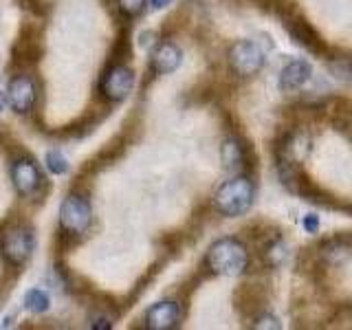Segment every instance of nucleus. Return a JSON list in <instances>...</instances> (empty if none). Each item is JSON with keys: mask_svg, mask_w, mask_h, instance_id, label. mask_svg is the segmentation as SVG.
Listing matches in <instances>:
<instances>
[{"mask_svg": "<svg viewBox=\"0 0 352 330\" xmlns=\"http://www.w3.org/2000/svg\"><path fill=\"white\" fill-rule=\"evenodd\" d=\"M227 62H229L231 73L242 77V80H247V77H253L262 71L267 58H264L262 49L253 40H238L229 47Z\"/></svg>", "mask_w": 352, "mask_h": 330, "instance_id": "5", "label": "nucleus"}, {"mask_svg": "<svg viewBox=\"0 0 352 330\" xmlns=\"http://www.w3.org/2000/svg\"><path fill=\"white\" fill-rule=\"evenodd\" d=\"M253 201H256V185L245 174H238L234 179L225 181L214 194V207L218 214L227 218L245 216Z\"/></svg>", "mask_w": 352, "mask_h": 330, "instance_id": "2", "label": "nucleus"}, {"mask_svg": "<svg viewBox=\"0 0 352 330\" xmlns=\"http://www.w3.org/2000/svg\"><path fill=\"white\" fill-rule=\"evenodd\" d=\"M339 126H341V130H346V132H348V137L352 139V113L346 115L344 119H339Z\"/></svg>", "mask_w": 352, "mask_h": 330, "instance_id": "20", "label": "nucleus"}, {"mask_svg": "<svg viewBox=\"0 0 352 330\" xmlns=\"http://www.w3.org/2000/svg\"><path fill=\"white\" fill-rule=\"evenodd\" d=\"M205 267L212 275L236 278L249 267V251L238 238H220L209 247L205 256Z\"/></svg>", "mask_w": 352, "mask_h": 330, "instance_id": "1", "label": "nucleus"}, {"mask_svg": "<svg viewBox=\"0 0 352 330\" xmlns=\"http://www.w3.org/2000/svg\"><path fill=\"white\" fill-rule=\"evenodd\" d=\"M93 223V209L88 198L80 192H71L60 205V229L66 238H82Z\"/></svg>", "mask_w": 352, "mask_h": 330, "instance_id": "3", "label": "nucleus"}, {"mask_svg": "<svg viewBox=\"0 0 352 330\" xmlns=\"http://www.w3.org/2000/svg\"><path fill=\"white\" fill-rule=\"evenodd\" d=\"M253 328H280V322L273 315H260L256 319V324H253Z\"/></svg>", "mask_w": 352, "mask_h": 330, "instance_id": "17", "label": "nucleus"}, {"mask_svg": "<svg viewBox=\"0 0 352 330\" xmlns=\"http://www.w3.org/2000/svg\"><path fill=\"white\" fill-rule=\"evenodd\" d=\"M117 9L126 18H137L146 9V0H117Z\"/></svg>", "mask_w": 352, "mask_h": 330, "instance_id": "16", "label": "nucleus"}, {"mask_svg": "<svg viewBox=\"0 0 352 330\" xmlns=\"http://www.w3.org/2000/svg\"><path fill=\"white\" fill-rule=\"evenodd\" d=\"M304 229L308 231V234H317V229H319V218L315 214H308L304 218Z\"/></svg>", "mask_w": 352, "mask_h": 330, "instance_id": "18", "label": "nucleus"}, {"mask_svg": "<svg viewBox=\"0 0 352 330\" xmlns=\"http://www.w3.org/2000/svg\"><path fill=\"white\" fill-rule=\"evenodd\" d=\"M44 161H47V168L53 174H66V172H69V163H66L64 154H60L58 150H49L47 157H44Z\"/></svg>", "mask_w": 352, "mask_h": 330, "instance_id": "15", "label": "nucleus"}, {"mask_svg": "<svg viewBox=\"0 0 352 330\" xmlns=\"http://www.w3.org/2000/svg\"><path fill=\"white\" fill-rule=\"evenodd\" d=\"M135 88V71L126 64H113L99 82V93L113 104L124 102Z\"/></svg>", "mask_w": 352, "mask_h": 330, "instance_id": "6", "label": "nucleus"}, {"mask_svg": "<svg viewBox=\"0 0 352 330\" xmlns=\"http://www.w3.org/2000/svg\"><path fill=\"white\" fill-rule=\"evenodd\" d=\"M0 108H3V93H0Z\"/></svg>", "mask_w": 352, "mask_h": 330, "instance_id": "22", "label": "nucleus"}, {"mask_svg": "<svg viewBox=\"0 0 352 330\" xmlns=\"http://www.w3.org/2000/svg\"><path fill=\"white\" fill-rule=\"evenodd\" d=\"M311 75H313V69L306 60H293L291 64H286L282 69L278 86L284 93L300 91V88L311 80Z\"/></svg>", "mask_w": 352, "mask_h": 330, "instance_id": "13", "label": "nucleus"}, {"mask_svg": "<svg viewBox=\"0 0 352 330\" xmlns=\"http://www.w3.org/2000/svg\"><path fill=\"white\" fill-rule=\"evenodd\" d=\"M181 62H183V51L176 47L174 42L165 40V42L157 44V49L152 51L150 71L154 75H170L179 69Z\"/></svg>", "mask_w": 352, "mask_h": 330, "instance_id": "11", "label": "nucleus"}, {"mask_svg": "<svg viewBox=\"0 0 352 330\" xmlns=\"http://www.w3.org/2000/svg\"><path fill=\"white\" fill-rule=\"evenodd\" d=\"M284 25L286 29H289L291 33V38L297 42V44H302V47L306 51H311L315 55H324L326 53V44L322 40V36L311 27V22H306L300 14H289V16H284Z\"/></svg>", "mask_w": 352, "mask_h": 330, "instance_id": "9", "label": "nucleus"}, {"mask_svg": "<svg viewBox=\"0 0 352 330\" xmlns=\"http://www.w3.org/2000/svg\"><path fill=\"white\" fill-rule=\"evenodd\" d=\"M143 322L150 330H172L181 322V308L172 300H161L148 308Z\"/></svg>", "mask_w": 352, "mask_h": 330, "instance_id": "10", "label": "nucleus"}, {"mask_svg": "<svg viewBox=\"0 0 352 330\" xmlns=\"http://www.w3.org/2000/svg\"><path fill=\"white\" fill-rule=\"evenodd\" d=\"M25 306L29 308L31 313L42 315V313H47L49 308H51V297L44 291H40V289H31L25 295Z\"/></svg>", "mask_w": 352, "mask_h": 330, "instance_id": "14", "label": "nucleus"}, {"mask_svg": "<svg viewBox=\"0 0 352 330\" xmlns=\"http://www.w3.org/2000/svg\"><path fill=\"white\" fill-rule=\"evenodd\" d=\"M91 326H93V328L108 330V328H110V319L104 317V315H93V317H91Z\"/></svg>", "mask_w": 352, "mask_h": 330, "instance_id": "19", "label": "nucleus"}, {"mask_svg": "<svg viewBox=\"0 0 352 330\" xmlns=\"http://www.w3.org/2000/svg\"><path fill=\"white\" fill-rule=\"evenodd\" d=\"M7 99L16 115H29L38 99V88L33 77L29 73H20L11 77L7 86Z\"/></svg>", "mask_w": 352, "mask_h": 330, "instance_id": "7", "label": "nucleus"}, {"mask_svg": "<svg viewBox=\"0 0 352 330\" xmlns=\"http://www.w3.org/2000/svg\"><path fill=\"white\" fill-rule=\"evenodd\" d=\"M220 161L227 172H245L249 168V148L238 137H227L220 148Z\"/></svg>", "mask_w": 352, "mask_h": 330, "instance_id": "12", "label": "nucleus"}, {"mask_svg": "<svg viewBox=\"0 0 352 330\" xmlns=\"http://www.w3.org/2000/svg\"><path fill=\"white\" fill-rule=\"evenodd\" d=\"M33 231L27 225L14 223L0 229V256L11 267H25L33 253Z\"/></svg>", "mask_w": 352, "mask_h": 330, "instance_id": "4", "label": "nucleus"}, {"mask_svg": "<svg viewBox=\"0 0 352 330\" xmlns=\"http://www.w3.org/2000/svg\"><path fill=\"white\" fill-rule=\"evenodd\" d=\"M170 3H172V0H150L152 9H163V7H168Z\"/></svg>", "mask_w": 352, "mask_h": 330, "instance_id": "21", "label": "nucleus"}, {"mask_svg": "<svg viewBox=\"0 0 352 330\" xmlns=\"http://www.w3.org/2000/svg\"><path fill=\"white\" fill-rule=\"evenodd\" d=\"M11 181L20 196H33L42 187V172L31 157H20L11 163Z\"/></svg>", "mask_w": 352, "mask_h": 330, "instance_id": "8", "label": "nucleus"}]
</instances>
